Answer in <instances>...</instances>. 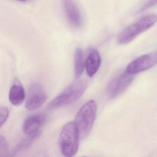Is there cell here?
<instances>
[{
	"instance_id": "10",
	"label": "cell",
	"mask_w": 157,
	"mask_h": 157,
	"mask_svg": "<svg viewBox=\"0 0 157 157\" xmlns=\"http://www.w3.org/2000/svg\"><path fill=\"white\" fill-rule=\"evenodd\" d=\"M101 64V58L99 52L93 49L90 52L85 61V69L90 78L93 77L98 71Z\"/></svg>"
},
{
	"instance_id": "16",
	"label": "cell",
	"mask_w": 157,
	"mask_h": 157,
	"mask_svg": "<svg viewBox=\"0 0 157 157\" xmlns=\"http://www.w3.org/2000/svg\"><path fill=\"white\" fill-rule=\"evenodd\" d=\"M157 5V0H147L140 8L139 13H143L145 11Z\"/></svg>"
},
{
	"instance_id": "6",
	"label": "cell",
	"mask_w": 157,
	"mask_h": 157,
	"mask_svg": "<svg viewBox=\"0 0 157 157\" xmlns=\"http://www.w3.org/2000/svg\"><path fill=\"white\" fill-rule=\"evenodd\" d=\"M47 96L41 84L34 83L29 88L25 102V108L33 111L40 108L46 101Z\"/></svg>"
},
{
	"instance_id": "7",
	"label": "cell",
	"mask_w": 157,
	"mask_h": 157,
	"mask_svg": "<svg viewBox=\"0 0 157 157\" xmlns=\"http://www.w3.org/2000/svg\"><path fill=\"white\" fill-rule=\"evenodd\" d=\"M157 64V52L141 56L128 64L126 71L134 75L151 68Z\"/></svg>"
},
{
	"instance_id": "9",
	"label": "cell",
	"mask_w": 157,
	"mask_h": 157,
	"mask_svg": "<svg viewBox=\"0 0 157 157\" xmlns=\"http://www.w3.org/2000/svg\"><path fill=\"white\" fill-rule=\"evenodd\" d=\"M46 120V116L43 113L29 117L24 123L23 129L26 135L34 134L38 131Z\"/></svg>"
},
{
	"instance_id": "5",
	"label": "cell",
	"mask_w": 157,
	"mask_h": 157,
	"mask_svg": "<svg viewBox=\"0 0 157 157\" xmlns=\"http://www.w3.org/2000/svg\"><path fill=\"white\" fill-rule=\"evenodd\" d=\"M133 78V75L127 71L116 76L107 85L106 92L108 96L114 98L121 94L131 84Z\"/></svg>"
},
{
	"instance_id": "8",
	"label": "cell",
	"mask_w": 157,
	"mask_h": 157,
	"mask_svg": "<svg viewBox=\"0 0 157 157\" xmlns=\"http://www.w3.org/2000/svg\"><path fill=\"white\" fill-rule=\"evenodd\" d=\"M65 14L71 25L78 28L82 26L83 19L79 9L74 0H62Z\"/></svg>"
},
{
	"instance_id": "14",
	"label": "cell",
	"mask_w": 157,
	"mask_h": 157,
	"mask_svg": "<svg viewBox=\"0 0 157 157\" xmlns=\"http://www.w3.org/2000/svg\"><path fill=\"white\" fill-rule=\"evenodd\" d=\"M9 109L5 106H1L0 107V125L1 127L7 121L9 117Z\"/></svg>"
},
{
	"instance_id": "2",
	"label": "cell",
	"mask_w": 157,
	"mask_h": 157,
	"mask_svg": "<svg viewBox=\"0 0 157 157\" xmlns=\"http://www.w3.org/2000/svg\"><path fill=\"white\" fill-rule=\"evenodd\" d=\"M87 87V82L85 81L78 80L73 82L50 102L48 109L54 110L74 102L82 96Z\"/></svg>"
},
{
	"instance_id": "3",
	"label": "cell",
	"mask_w": 157,
	"mask_h": 157,
	"mask_svg": "<svg viewBox=\"0 0 157 157\" xmlns=\"http://www.w3.org/2000/svg\"><path fill=\"white\" fill-rule=\"evenodd\" d=\"M97 109L95 101L90 100L84 104L77 113L75 123L81 139L86 138L91 131L96 117Z\"/></svg>"
},
{
	"instance_id": "4",
	"label": "cell",
	"mask_w": 157,
	"mask_h": 157,
	"mask_svg": "<svg viewBox=\"0 0 157 157\" xmlns=\"http://www.w3.org/2000/svg\"><path fill=\"white\" fill-rule=\"evenodd\" d=\"M157 21V15H147L125 29L118 37L119 44H126L134 40L137 36L152 27Z\"/></svg>"
},
{
	"instance_id": "11",
	"label": "cell",
	"mask_w": 157,
	"mask_h": 157,
	"mask_svg": "<svg viewBox=\"0 0 157 157\" xmlns=\"http://www.w3.org/2000/svg\"><path fill=\"white\" fill-rule=\"evenodd\" d=\"M24 89L21 82L18 80L14 81L11 88L9 94V100L11 103L14 105H20L25 99Z\"/></svg>"
},
{
	"instance_id": "17",
	"label": "cell",
	"mask_w": 157,
	"mask_h": 157,
	"mask_svg": "<svg viewBox=\"0 0 157 157\" xmlns=\"http://www.w3.org/2000/svg\"><path fill=\"white\" fill-rule=\"evenodd\" d=\"M18 1H28V0H18Z\"/></svg>"
},
{
	"instance_id": "15",
	"label": "cell",
	"mask_w": 157,
	"mask_h": 157,
	"mask_svg": "<svg viewBox=\"0 0 157 157\" xmlns=\"http://www.w3.org/2000/svg\"><path fill=\"white\" fill-rule=\"evenodd\" d=\"M7 148L8 147L6 139L1 135L0 136V157H2L5 156L8 151Z\"/></svg>"
},
{
	"instance_id": "13",
	"label": "cell",
	"mask_w": 157,
	"mask_h": 157,
	"mask_svg": "<svg viewBox=\"0 0 157 157\" xmlns=\"http://www.w3.org/2000/svg\"><path fill=\"white\" fill-rule=\"evenodd\" d=\"M39 130L34 134L28 135V136L22 140L18 146L16 147L13 151V154H17L19 152H22L29 147L33 143L34 141L40 136Z\"/></svg>"
},
{
	"instance_id": "12",
	"label": "cell",
	"mask_w": 157,
	"mask_h": 157,
	"mask_svg": "<svg viewBox=\"0 0 157 157\" xmlns=\"http://www.w3.org/2000/svg\"><path fill=\"white\" fill-rule=\"evenodd\" d=\"M85 62L83 52L80 48H76L74 54V72L76 78H78L83 73Z\"/></svg>"
},
{
	"instance_id": "1",
	"label": "cell",
	"mask_w": 157,
	"mask_h": 157,
	"mask_svg": "<svg viewBox=\"0 0 157 157\" xmlns=\"http://www.w3.org/2000/svg\"><path fill=\"white\" fill-rule=\"evenodd\" d=\"M80 139L78 129L75 122L66 124L60 132L59 140L62 154L67 157L74 156L78 150Z\"/></svg>"
}]
</instances>
